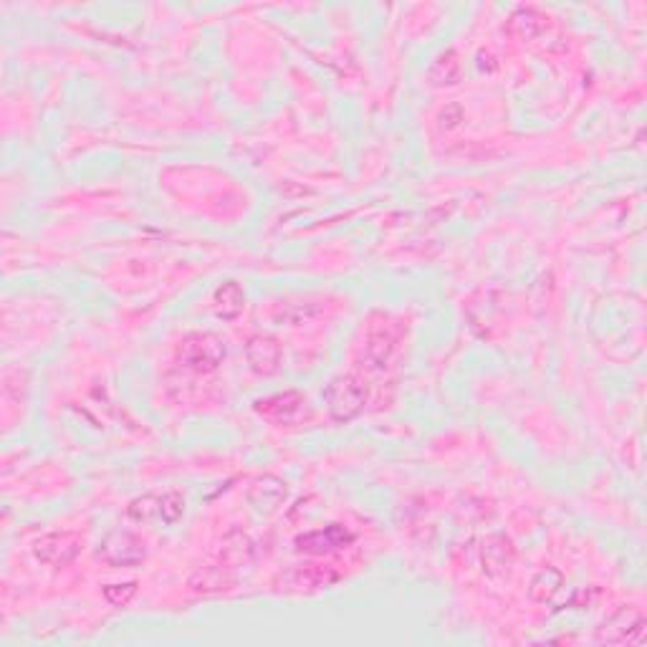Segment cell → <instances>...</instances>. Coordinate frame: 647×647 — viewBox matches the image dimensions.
<instances>
[{
    "label": "cell",
    "instance_id": "7c38bea8",
    "mask_svg": "<svg viewBox=\"0 0 647 647\" xmlns=\"http://www.w3.org/2000/svg\"><path fill=\"white\" fill-rule=\"evenodd\" d=\"M544 26H547V18L536 8H516L508 15V33L519 41H534L536 36H541Z\"/></svg>",
    "mask_w": 647,
    "mask_h": 647
},
{
    "label": "cell",
    "instance_id": "44dd1931",
    "mask_svg": "<svg viewBox=\"0 0 647 647\" xmlns=\"http://www.w3.org/2000/svg\"><path fill=\"white\" fill-rule=\"evenodd\" d=\"M101 594L112 607H127L137 594V582L129 579V582H119V584H107Z\"/></svg>",
    "mask_w": 647,
    "mask_h": 647
},
{
    "label": "cell",
    "instance_id": "4fadbf2b",
    "mask_svg": "<svg viewBox=\"0 0 647 647\" xmlns=\"http://www.w3.org/2000/svg\"><path fill=\"white\" fill-rule=\"evenodd\" d=\"M463 64L455 48H445L440 56L433 61V66L427 69V82L433 86H453L461 82Z\"/></svg>",
    "mask_w": 647,
    "mask_h": 647
},
{
    "label": "cell",
    "instance_id": "7a4b0ae2",
    "mask_svg": "<svg viewBox=\"0 0 647 647\" xmlns=\"http://www.w3.org/2000/svg\"><path fill=\"white\" fill-rule=\"evenodd\" d=\"M324 402L329 410V418L339 425H347L354 418H359V412L369 402V387L365 380H359L357 375H339L326 384L324 390Z\"/></svg>",
    "mask_w": 647,
    "mask_h": 647
},
{
    "label": "cell",
    "instance_id": "3957f363",
    "mask_svg": "<svg viewBox=\"0 0 647 647\" xmlns=\"http://www.w3.org/2000/svg\"><path fill=\"white\" fill-rule=\"evenodd\" d=\"M97 556L109 566H137L147 559V544L127 529H114L99 544Z\"/></svg>",
    "mask_w": 647,
    "mask_h": 647
},
{
    "label": "cell",
    "instance_id": "ba28073f",
    "mask_svg": "<svg viewBox=\"0 0 647 647\" xmlns=\"http://www.w3.org/2000/svg\"><path fill=\"white\" fill-rule=\"evenodd\" d=\"M246 498H248V504L258 511V513H273V511H279V506H283V501L289 498V486H286V480L279 479V476H261V479H255L251 483V488L246 493Z\"/></svg>",
    "mask_w": 647,
    "mask_h": 647
},
{
    "label": "cell",
    "instance_id": "2e32d148",
    "mask_svg": "<svg viewBox=\"0 0 647 647\" xmlns=\"http://www.w3.org/2000/svg\"><path fill=\"white\" fill-rule=\"evenodd\" d=\"M322 311H324L322 301H296V304L286 301V304H279V306H276L273 319L286 324H301V322H309V319H316Z\"/></svg>",
    "mask_w": 647,
    "mask_h": 647
},
{
    "label": "cell",
    "instance_id": "30bf717a",
    "mask_svg": "<svg viewBox=\"0 0 647 647\" xmlns=\"http://www.w3.org/2000/svg\"><path fill=\"white\" fill-rule=\"evenodd\" d=\"M212 306H215V314L218 319L223 322H233L238 319L240 311L246 309V291L238 281H226L220 283L212 294Z\"/></svg>",
    "mask_w": 647,
    "mask_h": 647
},
{
    "label": "cell",
    "instance_id": "8992f818",
    "mask_svg": "<svg viewBox=\"0 0 647 647\" xmlns=\"http://www.w3.org/2000/svg\"><path fill=\"white\" fill-rule=\"evenodd\" d=\"M254 410L261 418L276 422V425H298V422L304 420V415L309 412L306 397L301 393H296V390L261 397V400L254 402Z\"/></svg>",
    "mask_w": 647,
    "mask_h": 647
},
{
    "label": "cell",
    "instance_id": "6da1fadb",
    "mask_svg": "<svg viewBox=\"0 0 647 647\" xmlns=\"http://www.w3.org/2000/svg\"><path fill=\"white\" fill-rule=\"evenodd\" d=\"M226 341L212 334V332H190L185 334L177 347H175V359L177 365L197 372V375H211L226 359Z\"/></svg>",
    "mask_w": 647,
    "mask_h": 647
},
{
    "label": "cell",
    "instance_id": "ffe728a7",
    "mask_svg": "<svg viewBox=\"0 0 647 647\" xmlns=\"http://www.w3.org/2000/svg\"><path fill=\"white\" fill-rule=\"evenodd\" d=\"M185 516V498L183 493L168 491L165 496H160V521L175 526L177 521Z\"/></svg>",
    "mask_w": 647,
    "mask_h": 647
},
{
    "label": "cell",
    "instance_id": "e0dca14e",
    "mask_svg": "<svg viewBox=\"0 0 647 647\" xmlns=\"http://www.w3.org/2000/svg\"><path fill=\"white\" fill-rule=\"evenodd\" d=\"M251 556H254V544H251V539L246 534H230L223 541V549H220V562L226 564L228 569H233V566H240V564H248L251 562Z\"/></svg>",
    "mask_w": 647,
    "mask_h": 647
},
{
    "label": "cell",
    "instance_id": "ac0fdd59",
    "mask_svg": "<svg viewBox=\"0 0 647 647\" xmlns=\"http://www.w3.org/2000/svg\"><path fill=\"white\" fill-rule=\"evenodd\" d=\"M511 556H513V551H511V544H508L504 536H493V539L486 541V547H483V562H486L488 574H493L496 566H498L501 572H508Z\"/></svg>",
    "mask_w": 647,
    "mask_h": 647
},
{
    "label": "cell",
    "instance_id": "277c9868",
    "mask_svg": "<svg viewBox=\"0 0 647 647\" xmlns=\"http://www.w3.org/2000/svg\"><path fill=\"white\" fill-rule=\"evenodd\" d=\"M397 344H400V326L384 316V314H375L372 322L367 326L365 337V357L369 365L375 367H387L393 354L397 352Z\"/></svg>",
    "mask_w": 647,
    "mask_h": 647
},
{
    "label": "cell",
    "instance_id": "9a60e30c",
    "mask_svg": "<svg viewBox=\"0 0 647 647\" xmlns=\"http://www.w3.org/2000/svg\"><path fill=\"white\" fill-rule=\"evenodd\" d=\"M564 587V574L554 566H544L536 572V577L531 579V587H529V597L539 602V605H549L554 602V597L562 591Z\"/></svg>",
    "mask_w": 647,
    "mask_h": 647
},
{
    "label": "cell",
    "instance_id": "d6986e66",
    "mask_svg": "<svg viewBox=\"0 0 647 647\" xmlns=\"http://www.w3.org/2000/svg\"><path fill=\"white\" fill-rule=\"evenodd\" d=\"M127 516L132 521H140V523L160 519V496H150L147 493V496H140V498L129 501Z\"/></svg>",
    "mask_w": 647,
    "mask_h": 647
},
{
    "label": "cell",
    "instance_id": "52a82bcc",
    "mask_svg": "<svg viewBox=\"0 0 647 647\" xmlns=\"http://www.w3.org/2000/svg\"><path fill=\"white\" fill-rule=\"evenodd\" d=\"M354 544V531H349L344 523H329L316 531H306L294 539V547L298 554H309V556H324V554H334V551L347 549Z\"/></svg>",
    "mask_w": 647,
    "mask_h": 647
},
{
    "label": "cell",
    "instance_id": "5b68a950",
    "mask_svg": "<svg viewBox=\"0 0 647 647\" xmlns=\"http://www.w3.org/2000/svg\"><path fill=\"white\" fill-rule=\"evenodd\" d=\"M84 547V539L73 531H51L33 541V556L46 566H69Z\"/></svg>",
    "mask_w": 647,
    "mask_h": 647
},
{
    "label": "cell",
    "instance_id": "8fae6325",
    "mask_svg": "<svg viewBox=\"0 0 647 647\" xmlns=\"http://www.w3.org/2000/svg\"><path fill=\"white\" fill-rule=\"evenodd\" d=\"M294 587L301 590H319V587H332L337 584L341 574L334 566H316V564H306V566H296L294 572H289V577Z\"/></svg>",
    "mask_w": 647,
    "mask_h": 647
},
{
    "label": "cell",
    "instance_id": "7402d4cb",
    "mask_svg": "<svg viewBox=\"0 0 647 647\" xmlns=\"http://www.w3.org/2000/svg\"><path fill=\"white\" fill-rule=\"evenodd\" d=\"M440 127L445 129V132H451L455 129L461 122H463V109H461V104H448L443 112H440Z\"/></svg>",
    "mask_w": 647,
    "mask_h": 647
},
{
    "label": "cell",
    "instance_id": "5bb4252c",
    "mask_svg": "<svg viewBox=\"0 0 647 647\" xmlns=\"http://www.w3.org/2000/svg\"><path fill=\"white\" fill-rule=\"evenodd\" d=\"M236 584V579L228 574V566H200L190 577V590L195 594H215L226 591Z\"/></svg>",
    "mask_w": 647,
    "mask_h": 647
},
{
    "label": "cell",
    "instance_id": "9c48e42d",
    "mask_svg": "<svg viewBox=\"0 0 647 647\" xmlns=\"http://www.w3.org/2000/svg\"><path fill=\"white\" fill-rule=\"evenodd\" d=\"M246 357L255 375L271 377L281 369V344L268 334H255L246 344Z\"/></svg>",
    "mask_w": 647,
    "mask_h": 647
}]
</instances>
